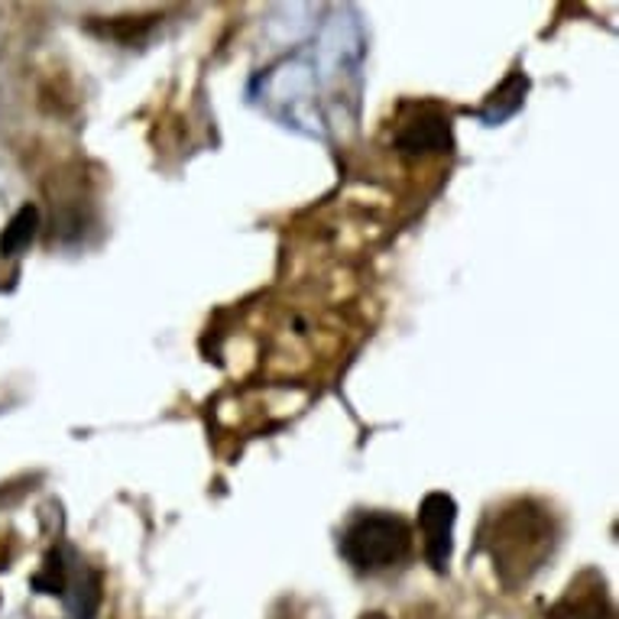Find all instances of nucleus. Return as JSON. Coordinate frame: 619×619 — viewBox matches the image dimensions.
<instances>
[{
	"instance_id": "nucleus-6",
	"label": "nucleus",
	"mask_w": 619,
	"mask_h": 619,
	"mask_svg": "<svg viewBox=\"0 0 619 619\" xmlns=\"http://www.w3.org/2000/svg\"><path fill=\"white\" fill-rule=\"evenodd\" d=\"M444 143H448V124L441 117H421V121H413V124H406L399 131L396 149L409 153V156H418V153L441 149Z\"/></svg>"
},
{
	"instance_id": "nucleus-4",
	"label": "nucleus",
	"mask_w": 619,
	"mask_h": 619,
	"mask_svg": "<svg viewBox=\"0 0 619 619\" xmlns=\"http://www.w3.org/2000/svg\"><path fill=\"white\" fill-rule=\"evenodd\" d=\"M549 619H610V597L604 574L594 567L581 571L567 584L564 597L551 607Z\"/></svg>"
},
{
	"instance_id": "nucleus-1",
	"label": "nucleus",
	"mask_w": 619,
	"mask_h": 619,
	"mask_svg": "<svg viewBox=\"0 0 619 619\" xmlns=\"http://www.w3.org/2000/svg\"><path fill=\"white\" fill-rule=\"evenodd\" d=\"M554 542V522L545 506L532 499H516L486 516L481 529V549L489 554L503 584L516 587L529 581Z\"/></svg>"
},
{
	"instance_id": "nucleus-5",
	"label": "nucleus",
	"mask_w": 619,
	"mask_h": 619,
	"mask_svg": "<svg viewBox=\"0 0 619 619\" xmlns=\"http://www.w3.org/2000/svg\"><path fill=\"white\" fill-rule=\"evenodd\" d=\"M526 91H529V78L522 71H513L489 98H486V108L481 111V121L486 124H503L506 117H513L522 101H526Z\"/></svg>"
},
{
	"instance_id": "nucleus-3",
	"label": "nucleus",
	"mask_w": 619,
	"mask_h": 619,
	"mask_svg": "<svg viewBox=\"0 0 619 619\" xmlns=\"http://www.w3.org/2000/svg\"><path fill=\"white\" fill-rule=\"evenodd\" d=\"M454 519H458V503L441 489L428 493L418 506L421 551H425V561L438 574L448 571V561H451V551H454Z\"/></svg>"
},
{
	"instance_id": "nucleus-7",
	"label": "nucleus",
	"mask_w": 619,
	"mask_h": 619,
	"mask_svg": "<svg viewBox=\"0 0 619 619\" xmlns=\"http://www.w3.org/2000/svg\"><path fill=\"white\" fill-rule=\"evenodd\" d=\"M36 227H40V207L23 205L3 227L0 234V257H16L30 247V240L36 237Z\"/></svg>"
},
{
	"instance_id": "nucleus-9",
	"label": "nucleus",
	"mask_w": 619,
	"mask_h": 619,
	"mask_svg": "<svg viewBox=\"0 0 619 619\" xmlns=\"http://www.w3.org/2000/svg\"><path fill=\"white\" fill-rule=\"evenodd\" d=\"M360 619H390V617H383V614H363Z\"/></svg>"
},
{
	"instance_id": "nucleus-2",
	"label": "nucleus",
	"mask_w": 619,
	"mask_h": 619,
	"mask_svg": "<svg viewBox=\"0 0 619 619\" xmlns=\"http://www.w3.org/2000/svg\"><path fill=\"white\" fill-rule=\"evenodd\" d=\"M413 551V529L393 513H360L341 536V554L360 574H376L403 564Z\"/></svg>"
},
{
	"instance_id": "nucleus-8",
	"label": "nucleus",
	"mask_w": 619,
	"mask_h": 619,
	"mask_svg": "<svg viewBox=\"0 0 619 619\" xmlns=\"http://www.w3.org/2000/svg\"><path fill=\"white\" fill-rule=\"evenodd\" d=\"M33 587H36L40 594L66 597V590H69V571H66V564H63V551H49V554H46V564H43V571L33 577Z\"/></svg>"
}]
</instances>
